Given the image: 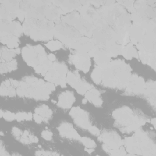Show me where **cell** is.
Instances as JSON below:
<instances>
[{
	"instance_id": "cell-27",
	"label": "cell",
	"mask_w": 156,
	"mask_h": 156,
	"mask_svg": "<svg viewBox=\"0 0 156 156\" xmlns=\"http://www.w3.org/2000/svg\"><path fill=\"white\" fill-rule=\"evenodd\" d=\"M33 118L34 119V121L37 123H41L43 121V118L40 115L35 113L33 115Z\"/></svg>"
},
{
	"instance_id": "cell-26",
	"label": "cell",
	"mask_w": 156,
	"mask_h": 156,
	"mask_svg": "<svg viewBox=\"0 0 156 156\" xmlns=\"http://www.w3.org/2000/svg\"><path fill=\"white\" fill-rule=\"evenodd\" d=\"M88 130H89V132L91 133V134H93V135H95V136H99L100 134H101V132H100V130L96 127H95V126H90L89 128H88Z\"/></svg>"
},
{
	"instance_id": "cell-8",
	"label": "cell",
	"mask_w": 156,
	"mask_h": 156,
	"mask_svg": "<svg viewBox=\"0 0 156 156\" xmlns=\"http://www.w3.org/2000/svg\"><path fill=\"white\" fill-rule=\"evenodd\" d=\"M98 140L104 142L110 150L119 148L124 144L120 136L115 131L104 132L98 136Z\"/></svg>"
},
{
	"instance_id": "cell-19",
	"label": "cell",
	"mask_w": 156,
	"mask_h": 156,
	"mask_svg": "<svg viewBox=\"0 0 156 156\" xmlns=\"http://www.w3.org/2000/svg\"><path fill=\"white\" fill-rule=\"evenodd\" d=\"M16 93V91L15 90L14 87L12 85L7 87L2 83H1L0 87V94L1 96H9L10 97H12L15 96Z\"/></svg>"
},
{
	"instance_id": "cell-30",
	"label": "cell",
	"mask_w": 156,
	"mask_h": 156,
	"mask_svg": "<svg viewBox=\"0 0 156 156\" xmlns=\"http://www.w3.org/2000/svg\"><path fill=\"white\" fill-rule=\"evenodd\" d=\"M85 150L87 151V152H88V153H91V152H93V151H94V149H93V148H87V147H86L85 149Z\"/></svg>"
},
{
	"instance_id": "cell-11",
	"label": "cell",
	"mask_w": 156,
	"mask_h": 156,
	"mask_svg": "<svg viewBox=\"0 0 156 156\" xmlns=\"http://www.w3.org/2000/svg\"><path fill=\"white\" fill-rule=\"evenodd\" d=\"M60 135L65 138L80 140V136L77 131L73 127L72 124L68 122H62L58 127Z\"/></svg>"
},
{
	"instance_id": "cell-5",
	"label": "cell",
	"mask_w": 156,
	"mask_h": 156,
	"mask_svg": "<svg viewBox=\"0 0 156 156\" xmlns=\"http://www.w3.org/2000/svg\"><path fill=\"white\" fill-rule=\"evenodd\" d=\"M67 66L65 63L54 62L51 68L47 71L44 79L55 85H60L62 88L66 87Z\"/></svg>"
},
{
	"instance_id": "cell-22",
	"label": "cell",
	"mask_w": 156,
	"mask_h": 156,
	"mask_svg": "<svg viewBox=\"0 0 156 156\" xmlns=\"http://www.w3.org/2000/svg\"><path fill=\"white\" fill-rule=\"evenodd\" d=\"M33 118V115L31 113H26L25 112H18L15 114V119L18 121L23 120H31Z\"/></svg>"
},
{
	"instance_id": "cell-20",
	"label": "cell",
	"mask_w": 156,
	"mask_h": 156,
	"mask_svg": "<svg viewBox=\"0 0 156 156\" xmlns=\"http://www.w3.org/2000/svg\"><path fill=\"white\" fill-rule=\"evenodd\" d=\"M85 98L93 103L94 101L100 98V92L94 88H92L88 90L85 94Z\"/></svg>"
},
{
	"instance_id": "cell-13",
	"label": "cell",
	"mask_w": 156,
	"mask_h": 156,
	"mask_svg": "<svg viewBox=\"0 0 156 156\" xmlns=\"http://www.w3.org/2000/svg\"><path fill=\"white\" fill-rule=\"evenodd\" d=\"M74 101L75 98L74 94L71 91H66L62 92L58 96V102L57 105L63 108H69L72 106Z\"/></svg>"
},
{
	"instance_id": "cell-23",
	"label": "cell",
	"mask_w": 156,
	"mask_h": 156,
	"mask_svg": "<svg viewBox=\"0 0 156 156\" xmlns=\"http://www.w3.org/2000/svg\"><path fill=\"white\" fill-rule=\"evenodd\" d=\"M80 141L82 142V143L87 148H94L96 147V143L95 142L87 137H80Z\"/></svg>"
},
{
	"instance_id": "cell-4",
	"label": "cell",
	"mask_w": 156,
	"mask_h": 156,
	"mask_svg": "<svg viewBox=\"0 0 156 156\" xmlns=\"http://www.w3.org/2000/svg\"><path fill=\"white\" fill-rule=\"evenodd\" d=\"M112 116L115 119L116 126L124 133L135 131L147 122V119L145 117L141 114L135 113L128 107L116 109L113 112Z\"/></svg>"
},
{
	"instance_id": "cell-24",
	"label": "cell",
	"mask_w": 156,
	"mask_h": 156,
	"mask_svg": "<svg viewBox=\"0 0 156 156\" xmlns=\"http://www.w3.org/2000/svg\"><path fill=\"white\" fill-rule=\"evenodd\" d=\"M2 117L5 120L8 121H12L15 119V114L10 112H4L3 113Z\"/></svg>"
},
{
	"instance_id": "cell-17",
	"label": "cell",
	"mask_w": 156,
	"mask_h": 156,
	"mask_svg": "<svg viewBox=\"0 0 156 156\" xmlns=\"http://www.w3.org/2000/svg\"><path fill=\"white\" fill-rule=\"evenodd\" d=\"M35 113L40 115L43 118L44 121H47L52 115V111L49 108L48 106L44 104L36 108Z\"/></svg>"
},
{
	"instance_id": "cell-7",
	"label": "cell",
	"mask_w": 156,
	"mask_h": 156,
	"mask_svg": "<svg viewBox=\"0 0 156 156\" xmlns=\"http://www.w3.org/2000/svg\"><path fill=\"white\" fill-rule=\"evenodd\" d=\"M69 62L77 69L83 71L85 73L89 71L91 66L90 57L88 53L82 51H76L69 56Z\"/></svg>"
},
{
	"instance_id": "cell-16",
	"label": "cell",
	"mask_w": 156,
	"mask_h": 156,
	"mask_svg": "<svg viewBox=\"0 0 156 156\" xmlns=\"http://www.w3.org/2000/svg\"><path fill=\"white\" fill-rule=\"evenodd\" d=\"M15 49H9L5 47H2L1 49V62H8L13 60L15 56Z\"/></svg>"
},
{
	"instance_id": "cell-25",
	"label": "cell",
	"mask_w": 156,
	"mask_h": 156,
	"mask_svg": "<svg viewBox=\"0 0 156 156\" xmlns=\"http://www.w3.org/2000/svg\"><path fill=\"white\" fill-rule=\"evenodd\" d=\"M41 136L46 140L50 141L52 138V133L49 130H43L41 133Z\"/></svg>"
},
{
	"instance_id": "cell-29",
	"label": "cell",
	"mask_w": 156,
	"mask_h": 156,
	"mask_svg": "<svg viewBox=\"0 0 156 156\" xmlns=\"http://www.w3.org/2000/svg\"><path fill=\"white\" fill-rule=\"evenodd\" d=\"M48 58L49 61L51 62H53V61H55V59H56V57L55 56V55H54L53 54H49L48 55Z\"/></svg>"
},
{
	"instance_id": "cell-18",
	"label": "cell",
	"mask_w": 156,
	"mask_h": 156,
	"mask_svg": "<svg viewBox=\"0 0 156 156\" xmlns=\"http://www.w3.org/2000/svg\"><path fill=\"white\" fill-rule=\"evenodd\" d=\"M16 67L17 62L16 60L14 59L8 62H1V73L3 74L9 71H12L16 69Z\"/></svg>"
},
{
	"instance_id": "cell-2",
	"label": "cell",
	"mask_w": 156,
	"mask_h": 156,
	"mask_svg": "<svg viewBox=\"0 0 156 156\" xmlns=\"http://www.w3.org/2000/svg\"><path fill=\"white\" fill-rule=\"evenodd\" d=\"M55 90L54 84L45 82L42 79L35 77H26L20 82L16 89V93L19 96L32 98L37 100H46L49 94Z\"/></svg>"
},
{
	"instance_id": "cell-10",
	"label": "cell",
	"mask_w": 156,
	"mask_h": 156,
	"mask_svg": "<svg viewBox=\"0 0 156 156\" xmlns=\"http://www.w3.org/2000/svg\"><path fill=\"white\" fill-rule=\"evenodd\" d=\"M144 85L145 83L142 77H138L136 74L131 75L126 88V92L131 94L143 93Z\"/></svg>"
},
{
	"instance_id": "cell-6",
	"label": "cell",
	"mask_w": 156,
	"mask_h": 156,
	"mask_svg": "<svg viewBox=\"0 0 156 156\" xmlns=\"http://www.w3.org/2000/svg\"><path fill=\"white\" fill-rule=\"evenodd\" d=\"M22 57L26 63L35 68L41 64L44 61L48 60V56L45 55L38 54L35 50L34 46L27 45L24 47L21 51Z\"/></svg>"
},
{
	"instance_id": "cell-12",
	"label": "cell",
	"mask_w": 156,
	"mask_h": 156,
	"mask_svg": "<svg viewBox=\"0 0 156 156\" xmlns=\"http://www.w3.org/2000/svg\"><path fill=\"white\" fill-rule=\"evenodd\" d=\"M144 35V31L141 28L140 24L133 23L129 29V39L132 44H137L140 43Z\"/></svg>"
},
{
	"instance_id": "cell-15",
	"label": "cell",
	"mask_w": 156,
	"mask_h": 156,
	"mask_svg": "<svg viewBox=\"0 0 156 156\" xmlns=\"http://www.w3.org/2000/svg\"><path fill=\"white\" fill-rule=\"evenodd\" d=\"M121 54L127 60H131L133 57L138 58V54L136 49L133 47L132 43H128L125 46H122L121 48Z\"/></svg>"
},
{
	"instance_id": "cell-32",
	"label": "cell",
	"mask_w": 156,
	"mask_h": 156,
	"mask_svg": "<svg viewBox=\"0 0 156 156\" xmlns=\"http://www.w3.org/2000/svg\"><path fill=\"white\" fill-rule=\"evenodd\" d=\"M15 53L16 54H19L20 53V48H16V49H15Z\"/></svg>"
},
{
	"instance_id": "cell-3",
	"label": "cell",
	"mask_w": 156,
	"mask_h": 156,
	"mask_svg": "<svg viewBox=\"0 0 156 156\" xmlns=\"http://www.w3.org/2000/svg\"><path fill=\"white\" fill-rule=\"evenodd\" d=\"M126 151L130 155H155V144L148 134L140 128L132 136L126 137L123 141Z\"/></svg>"
},
{
	"instance_id": "cell-9",
	"label": "cell",
	"mask_w": 156,
	"mask_h": 156,
	"mask_svg": "<svg viewBox=\"0 0 156 156\" xmlns=\"http://www.w3.org/2000/svg\"><path fill=\"white\" fill-rule=\"evenodd\" d=\"M69 115L74 119V122L80 127L84 129H88L91 126L88 113L79 107H73L69 112Z\"/></svg>"
},
{
	"instance_id": "cell-31",
	"label": "cell",
	"mask_w": 156,
	"mask_h": 156,
	"mask_svg": "<svg viewBox=\"0 0 156 156\" xmlns=\"http://www.w3.org/2000/svg\"><path fill=\"white\" fill-rule=\"evenodd\" d=\"M151 123L154 125V127H155V118H154L153 119H151Z\"/></svg>"
},
{
	"instance_id": "cell-1",
	"label": "cell",
	"mask_w": 156,
	"mask_h": 156,
	"mask_svg": "<svg viewBox=\"0 0 156 156\" xmlns=\"http://www.w3.org/2000/svg\"><path fill=\"white\" fill-rule=\"evenodd\" d=\"M130 66L121 60H111L103 66H97L92 71L91 79L96 84L110 88H126L131 76Z\"/></svg>"
},
{
	"instance_id": "cell-33",
	"label": "cell",
	"mask_w": 156,
	"mask_h": 156,
	"mask_svg": "<svg viewBox=\"0 0 156 156\" xmlns=\"http://www.w3.org/2000/svg\"><path fill=\"white\" fill-rule=\"evenodd\" d=\"M82 103H83V104H86V103L87 102L88 100H87L86 98H84V99H82Z\"/></svg>"
},
{
	"instance_id": "cell-21",
	"label": "cell",
	"mask_w": 156,
	"mask_h": 156,
	"mask_svg": "<svg viewBox=\"0 0 156 156\" xmlns=\"http://www.w3.org/2000/svg\"><path fill=\"white\" fill-rule=\"evenodd\" d=\"M46 46L51 51H56L63 47V43L59 40H51L46 44Z\"/></svg>"
},
{
	"instance_id": "cell-28",
	"label": "cell",
	"mask_w": 156,
	"mask_h": 156,
	"mask_svg": "<svg viewBox=\"0 0 156 156\" xmlns=\"http://www.w3.org/2000/svg\"><path fill=\"white\" fill-rule=\"evenodd\" d=\"M12 133L13 134V135L15 136L16 137H19V136H20L21 135V130H20L18 128H17V127H14L12 129Z\"/></svg>"
},
{
	"instance_id": "cell-14",
	"label": "cell",
	"mask_w": 156,
	"mask_h": 156,
	"mask_svg": "<svg viewBox=\"0 0 156 156\" xmlns=\"http://www.w3.org/2000/svg\"><path fill=\"white\" fill-rule=\"evenodd\" d=\"M66 80V83H68L69 85H70L73 88H75L76 90L78 87H79L85 81L80 79L79 74L76 71L68 72Z\"/></svg>"
}]
</instances>
